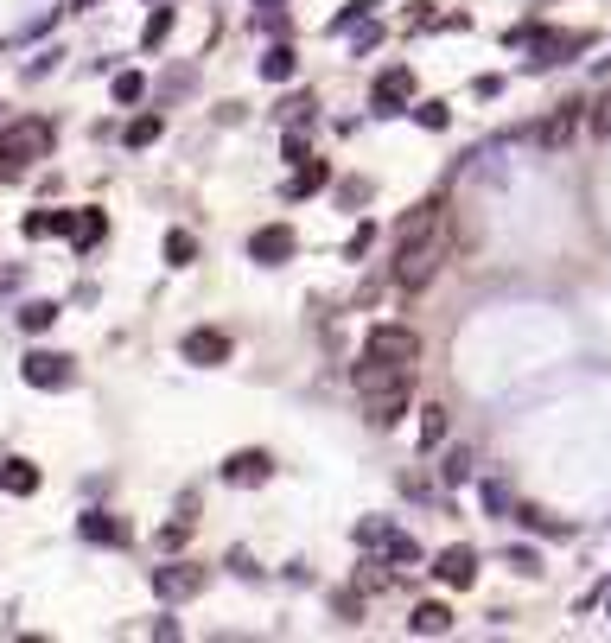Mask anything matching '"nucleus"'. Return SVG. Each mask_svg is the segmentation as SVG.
<instances>
[{
  "mask_svg": "<svg viewBox=\"0 0 611 643\" xmlns=\"http://www.w3.org/2000/svg\"><path fill=\"white\" fill-rule=\"evenodd\" d=\"M446 262V230H421V236H401L395 242V287H408V293H421L433 274H440Z\"/></svg>",
  "mask_w": 611,
  "mask_h": 643,
  "instance_id": "obj_1",
  "label": "nucleus"
},
{
  "mask_svg": "<svg viewBox=\"0 0 611 643\" xmlns=\"http://www.w3.org/2000/svg\"><path fill=\"white\" fill-rule=\"evenodd\" d=\"M516 45H529V71H554V64H567L573 51L592 45V32H541V26H522L510 32Z\"/></svg>",
  "mask_w": 611,
  "mask_h": 643,
  "instance_id": "obj_2",
  "label": "nucleus"
},
{
  "mask_svg": "<svg viewBox=\"0 0 611 643\" xmlns=\"http://www.w3.org/2000/svg\"><path fill=\"white\" fill-rule=\"evenodd\" d=\"M51 153V128L45 121H13V128H0V166H32Z\"/></svg>",
  "mask_w": 611,
  "mask_h": 643,
  "instance_id": "obj_3",
  "label": "nucleus"
},
{
  "mask_svg": "<svg viewBox=\"0 0 611 643\" xmlns=\"http://www.w3.org/2000/svg\"><path fill=\"white\" fill-rule=\"evenodd\" d=\"M363 351H370V357H382V363H408V370H414V357H421V338H414L408 325H370Z\"/></svg>",
  "mask_w": 611,
  "mask_h": 643,
  "instance_id": "obj_4",
  "label": "nucleus"
},
{
  "mask_svg": "<svg viewBox=\"0 0 611 643\" xmlns=\"http://www.w3.org/2000/svg\"><path fill=\"white\" fill-rule=\"evenodd\" d=\"M351 382H357L363 402H376V395H389V389H408V363H382V357L363 351V363H357Z\"/></svg>",
  "mask_w": 611,
  "mask_h": 643,
  "instance_id": "obj_5",
  "label": "nucleus"
},
{
  "mask_svg": "<svg viewBox=\"0 0 611 643\" xmlns=\"http://www.w3.org/2000/svg\"><path fill=\"white\" fill-rule=\"evenodd\" d=\"M230 332H217V325H198V332H185L179 338V357L185 363H204V370H217V363H230Z\"/></svg>",
  "mask_w": 611,
  "mask_h": 643,
  "instance_id": "obj_6",
  "label": "nucleus"
},
{
  "mask_svg": "<svg viewBox=\"0 0 611 643\" xmlns=\"http://www.w3.org/2000/svg\"><path fill=\"white\" fill-rule=\"evenodd\" d=\"M293 249H300V236L287 230V223H268V230H255L249 236V255L261 268H281V262H293Z\"/></svg>",
  "mask_w": 611,
  "mask_h": 643,
  "instance_id": "obj_7",
  "label": "nucleus"
},
{
  "mask_svg": "<svg viewBox=\"0 0 611 643\" xmlns=\"http://www.w3.org/2000/svg\"><path fill=\"white\" fill-rule=\"evenodd\" d=\"M20 376L32 382V389H64V382H71V357H58V351H26Z\"/></svg>",
  "mask_w": 611,
  "mask_h": 643,
  "instance_id": "obj_8",
  "label": "nucleus"
},
{
  "mask_svg": "<svg viewBox=\"0 0 611 643\" xmlns=\"http://www.w3.org/2000/svg\"><path fill=\"white\" fill-rule=\"evenodd\" d=\"M376 109L382 115H395V109H408V102H414V71H408V64H389V71H382L376 77Z\"/></svg>",
  "mask_w": 611,
  "mask_h": 643,
  "instance_id": "obj_9",
  "label": "nucleus"
},
{
  "mask_svg": "<svg viewBox=\"0 0 611 643\" xmlns=\"http://www.w3.org/2000/svg\"><path fill=\"white\" fill-rule=\"evenodd\" d=\"M433 573H440L446 586H459V593H465V586L478 580V554H471L465 542H459V548H440V554H433Z\"/></svg>",
  "mask_w": 611,
  "mask_h": 643,
  "instance_id": "obj_10",
  "label": "nucleus"
},
{
  "mask_svg": "<svg viewBox=\"0 0 611 643\" xmlns=\"http://www.w3.org/2000/svg\"><path fill=\"white\" fill-rule=\"evenodd\" d=\"M573 128H580V102H561V109H554L548 121H541V128H535V147H567L573 141Z\"/></svg>",
  "mask_w": 611,
  "mask_h": 643,
  "instance_id": "obj_11",
  "label": "nucleus"
},
{
  "mask_svg": "<svg viewBox=\"0 0 611 643\" xmlns=\"http://www.w3.org/2000/svg\"><path fill=\"white\" fill-rule=\"evenodd\" d=\"M268 472H274V459L255 453V446H249V453H230V459H223V484H268Z\"/></svg>",
  "mask_w": 611,
  "mask_h": 643,
  "instance_id": "obj_12",
  "label": "nucleus"
},
{
  "mask_svg": "<svg viewBox=\"0 0 611 643\" xmlns=\"http://www.w3.org/2000/svg\"><path fill=\"white\" fill-rule=\"evenodd\" d=\"M0 491H7V497H32V491H39V465H32V459H0Z\"/></svg>",
  "mask_w": 611,
  "mask_h": 643,
  "instance_id": "obj_13",
  "label": "nucleus"
},
{
  "mask_svg": "<svg viewBox=\"0 0 611 643\" xmlns=\"http://www.w3.org/2000/svg\"><path fill=\"white\" fill-rule=\"evenodd\" d=\"M153 586H160L166 599H191L204 586V573L198 567H160V573H153Z\"/></svg>",
  "mask_w": 611,
  "mask_h": 643,
  "instance_id": "obj_14",
  "label": "nucleus"
},
{
  "mask_svg": "<svg viewBox=\"0 0 611 643\" xmlns=\"http://www.w3.org/2000/svg\"><path fill=\"white\" fill-rule=\"evenodd\" d=\"M408 631H414V637H446V631H452V612H446L440 599H427V605H414Z\"/></svg>",
  "mask_w": 611,
  "mask_h": 643,
  "instance_id": "obj_15",
  "label": "nucleus"
},
{
  "mask_svg": "<svg viewBox=\"0 0 611 643\" xmlns=\"http://www.w3.org/2000/svg\"><path fill=\"white\" fill-rule=\"evenodd\" d=\"M325 179H331L325 160H300V166H293V179H287V198H312V191H319Z\"/></svg>",
  "mask_w": 611,
  "mask_h": 643,
  "instance_id": "obj_16",
  "label": "nucleus"
},
{
  "mask_svg": "<svg viewBox=\"0 0 611 643\" xmlns=\"http://www.w3.org/2000/svg\"><path fill=\"white\" fill-rule=\"evenodd\" d=\"M77 529H83V542H102V548H109V542H128V529H121L115 516H102V510L77 516Z\"/></svg>",
  "mask_w": 611,
  "mask_h": 643,
  "instance_id": "obj_17",
  "label": "nucleus"
},
{
  "mask_svg": "<svg viewBox=\"0 0 611 643\" xmlns=\"http://www.w3.org/2000/svg\"><path fill=\"white\" fill-rule=\"evenodd\" d=\"M77 230V211H32L26 217V236H71Z\"/></svg>",
  "mask_w": 611,
  "mask_h": 643,
  "instance_id": "obj_18",
  "label": "nucleus"
},
{
  "mask_svg": "<svg viewBox=\"0 0 611 643\" xmlns=\"http://www.w3.org/2000/svg\"><path fill=\"white\" fill-rule=\"evenodd\" d=\"M370 408V421L376 427H395L401 421V408H408V389H389V395H376V402H363Z\"/></svg>",
  "mask_w": 611,
  "mask_h": 643,
  "instance_id": "obj_19",
  "label": "nucleus"
},
{
  "mask_svg": "<svg viewBox=\"0 0 611 643\" xmlns=\"http://www.w3.org/2000/svg\"><path fill=\"white\" fill-rule=\"evenodd\" d=\"M20 325H26V332H51V325H58V306H51V300H26Z\"/></svg>",
  "mask_w": 611,
  "mask_h": 643,
  "instance_id": "obj_20",
  "label": "nucleus"
},
{
  "mask_svg": "<svg viewBox=\"0 0 611 643\" xmlns=\"http://www.w3.org/2000/svg\"><path fill=\"white\" fill-rule=\"evenodd\" d=\"M166 262H172V268H191V262H198V236L172 230V236H166Z\"/></svg>",
  "mask_w": 611,
  "mask_h": 643,
  "instance_id": "obj_21",
  "label": "nucleus"
},
{
  "mask_svg": "<svg viewBox=\"0 0 611 643\" xmlns=\"http://www.w3.org/2000/svg\"><path fill=\"white\" fill-rule=\"evenodd\" d=\"M440 440H446V408L433 402V408H421V446L433 453V446H440Z\"/></svg>",
  "mask_w": 611,
  "mask_h": 643,
  "instance_id": "obj_22",
  "label": "nucleus"
},
{
  "mask_svg": "<svg viewBox=\"0 0 611 643\" xmlns=\"http://www.w3.org/2000/svg\"><path fill=\"white\" fill-rule=\"evenodd\" d=\"M261 77H268V83H287V77H293V51H287V45H274L268 58H261Z\"/></svg>",
  "mask_w": 611,
  "mask_h": 643,
  "instance_id": "obj_23",
  "label": "nucleus"
},
{
  "mask_svg": "<svg viewBox=\"0 0 611 643\" xmlns=\"http://www.w3.org/2000/svg\"><path fill=\"white\" fill-rule=\"evenodd\" d=\"M160 141V115H134L128 121V147H153Z\"/></svg>",
  "mask_w": 611,
  "mask_h": 643,
  "instance_id": "obj_24",
  "label": "nucleus"
},
{
  "mask_svg": "<svg viewBox=\"0 0 611 643\" xmlns=\"http://www.w3.org/2000/svg\"><path fill=\"white\" fill-rule=\"evenodd\" d=\"M102 230H109V223H102V211H83L77 230H71V242H83V249H90V242H102Z\"/></svg>",
  "mask_w": 611,
  "mask_h": 643,
  "instance_id": "obj_25",
  "label": "nucleus"
},
{
  "mask_svg": "<svg viewBox=\"0 0 611 643\" xmlns=\"http://www.w3.org/2000/svg\"><path fill=\"white\" fill-rule=\"evenodd\" d=\"M141 90H147L141 71H121V77H115V102H121V109H128V102H141Z\"/></svg>",
  "mask_w": 611,
  "mask_h": 643,
  "instance_id": "obj_26",
  "label": "nucleus"
},
{
  "mask_svg": "<svg viewBox=\"0 0 611 643\" xmlns=\"http://www.w3.org/2000/svg\"><path fill=\"white\" fill-rule=\"evenodd\" d=\"M414 121H421V128H433V134H440V128H446L452 115H446V102H414Z\"/></svg>",
  "mask_w": 611,
  "mask_h": 643,
  "instance_id": "obj_27",
  "label": "nucleus"
},
{
  "mask_svg": "<svg viewBox=\"0 0 611 643\" xmlns=\"http://www.w3.org/2000/svg\"><path fill=\"white\" fill-rule=\"evenodd\" d=\"M172 32V7H153V20H147V32H141V45H160Z\"/></svg>",
  "mask_w": 611,
  "mask_h": 643,
  "instance_id": "obj_28",
  "label": "nucleus"
},
{
  "mask_svg": "<svg viewBox=\"0 0 611 643\" xmlns=\"http://www.w3.org/2000/svg\"><path fill=\"white\" fill-rule=\"evenodd\" d=\"M471 478V453L459 446V453H446V484H465Z\"/></svg>",
  "mask_w": 611,
  "mask_h": 643,
  "instance_id": "obj_29",
  "label": "nucleus"
},
{
  "mask_svg": "<svg viewBox=\"0 0 611 643\" xmlns=\"http://www.w3.org/2000/svg\"><path fill=\"white\" fill-rule=\"evenodd\" d=\"M185 535H191V523H166V529H160V542H166V548H179Z\"/></svg>",
  "mask_w": 611,
  "mask_h": 643,
  "instance_id": "obj_30",
  "label": "nucleus"
},
{
  "mask_svg": "<svg viewBox=\"0 0 611 643\" xmlns=\"http://www.w3.org/2000/svg\"><path fill=\"white\" fill-rule=\"evenodd\" d=\"M592 128H599V134H611V96L599 102V109H592Z\"/></svg>",
  "mask_w": 611,
  "mask_h": 643,
  "instance_id": "obj_31",
  "label": "nucleus"
},
{
  "mask_svg": "<svg viewBox=\"0 0 611 643\" xmlns=\"http://www.w3.org/2000/svg\"><path fill=\"white\" fill-rule=\"evenodd\" d=\"M255 7H261V13H274V7H287V0H255Z\"/></svg>",
  "mask_w": 611,
  "mask_h": 643,
  "instance_id": "obj_32",
  "label": "nucleus"
}]
</instances>
